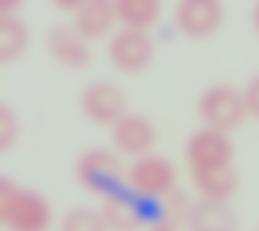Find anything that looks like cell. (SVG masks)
Returning a JSON list of instances; mask_svg holds the SVG:
<instances>
[{
    "mask_svg": "<svg viewBox=\"0 0 259 231\" xmlns=\"http://www.w3.org/2000/svg\"><path fill=\"white\" fill-rule=\"evenodd\" d=\"M155 47L147 32L132 29L115 30L108 38L106 56L110 66L125 75H136L149 67Z\"/></svg>",
    "mask_w": 259,
    "mask_h": 231,
    "instance_id": "cell-7",
    "label": "cell"
},
{
    "mask_svg": "<svg viewBox=\"0 0 259 231\" xmlns=\"http://www.w3.org/2000/svg\"><path fill=\"white\" fill-rule=\"evenodd\" d=\"M178 183L176 166L153 152L130 161L126 167L124 187L150 205H155L176 191Z\"/></svg>",
    "mask_w": 259,
    "mask_h": 231,
    "instance_id": "cell-3",
    "label": "cell"
},
{
    "mask_svg": "<svg viewBox=\"0 0 259 231\" xmlns=\"http://www.w3.org/2000/svg\"><path fill=\"white\" fill-rule=\"evenodd\" d=\"M184 161L191 186L202 200L229 202L239 189L230 135L202 127L185 142Z\"/></svg>",
    "mask_w": 259,
    "mask_h": 231,
    "instance_id": "cell-1",
    "label": "cell"
},
{
    "mask_svg": "<svg viewBox=\"0 0 259 231\" xmlns=\"http://www.w3.org/2000/svg\"><path fill=\"white\" fill-rule=\"evenodd\" d=\"M192 202L185 191L178 189L154 205L145 231H187Z\"/></svg>",
    "mask_w": 259,
    "mask_h": 231,
    "instance_id": "cell-14",
    "label": "cell"
},
{
    "mask_svg": "<svg viewBox=\"0 0 259 231\" xmlns=\"http://www.w3.org/2000/svg\"><path fill=\"white\" fill-rule=\"evenodd\" d=\"M153 207L123 186L101 199L98 209L109 231H145Z\"/></svg>",
    "mask_w": 259,
    "mask_h": 231,
    "instance_id": "cell-8",
    "label": "cell"
},
{
    "mask_svg": "<svg viewBox=\"0 0 259 231\" xmlns=\"http://www.w3.org/2000/svg\"><path fill=\"white\" fill-rule=\"evenodd\" d=\"M20 6L17 0H1L0 1V17L16 16V12Z\"/></svg>",
    "mask_w": 259,
    "mask_h": 231,
    "instance_id": "cell-20",
    "label": "cell"
},
{
    "mask_svg": "<svg viewBox=\"0 0 259 231\" xmlns=\"http://www.w3.org/2000/svg\"><path fill=\"white\" fill-rule=\"evenodd\" d=\"M114 3L107 0L83 1L73 14V29L88 43L110 37L115 23Z\"/></svg>",
    "mask_w": 259,
    "mask_h": 231,
    "instance_id": "cell-12",
    "label": "cell"
},
{
    "mask_svg": "<svg viewBox=\"0 0 259 231\" xmlns=\"http://www.w3.org/2000/svg\"><path fill=\"white\" fill-rule=\"evenodd\" d=\"M187 231H239V219L228 202L198 199L190 207Z\"/></svg>",
    "mask_w": 259,
    "mask_h": 231,
    "instance_id": "cell-13",
    "label": "cell"
},
{
    "mask_svg": "<svg viewBox=\"0 0 259 231\" xmlns=\"http://www.w3.org/2000/svg\"><path fill=\"white\" fill-rule=\"evenodd\" d=\"M83 1L80 0H58L55 2V5L58 9L61 10V12H68L74 14L77 10L79 8L81 4Z\"/></svg>",
    "mask_w": 259,
    "mask_h": 231,
    "instance_id": "cell-21",
    "label": "cell"
},
{
    "mask_svg": "<svg viewBox=\"0 0 259 231\" xmlns=\"http://www.w3.org/2000/svg\"><path fill=\"white\" fill-rule=\"evenodd\" d=\"M252 23L256 33L259 35V2L256 4L252 13Z\"/></svg>",
    "mask_w": 259,
    "mask_h": 231,
    "instance_id": "cell-22",
    "label": "cell"
},
{
    "mask_svg": "<svg viewBox=\"0 0 259 231\" xmlns=\"http://www.w3.org/2000/svg\"><path fill=\"white\" fill-rule=\"evenodd\" d=\"M111 148L130 161L153 152L157 132L144 115L126 112L110 127Z\"/></svg>",
    "mask_w": 259,
    "mask_h": 231,
    "instance_id": "cell-10",
    "label": "cell"
},
{
    "mask_svg": "<svg viewBox=\"0 0 259 231\" xmlns=\"http://www.w3.org/2000/svg\"><path fill=\"white\" fill-rule=\"evenodd\" d=\"M55 211L46 197L13 182L0 179V225L6 231H50Z\"/></svg>",
    "mask_w": 259,
    "mask_h": 231,
    "instance_id": "cell-2",
    "label": "cell"
},
{
    "mask_svg": "<svg viewBox=\"0 0 259 231\" xmlns=\"http://www.w3.org/2000/svg\"><path fill=\"white\" fill-rule=\"evenodd\" d=\"M19 125L16 115L8 107L0 105V149L7 151L18 142Z\"/></svg>",
    "mask_w": 259,
    "mask_h": 231,
    "instance_id": "cell-18",
    "label": "cell"
},
{
    "mask_svg": "<svg viewBox=\"0 0 259 231\" xmlns=\"http://www.w3.org/2000/svg\"><path fill=\"white\" fill-rule=\"evenodd\" d=\"M45 47L53 61L66 69H83L92 58L89 43L72 26L57 24L51 27L45 36Z\"/></svg>",
    "mask_w": 259,
    "mask_h": 231,
    "instance_id": "cell-11",
    "label": "cell"
},
{
    "mask_svg": "<svg viewBox=\"0 0 259 231\" xmlns=\"http://www.w3.org/2000/svg\"><path fill=\"white\" fill-rule=\"evenodd\" d=\"M126 167L111 147H95L78 156L73 173L83 191L101 200L123 187Z\"/></svg>",
    "mask_w": 259,
    "mask_h": 231,
    "instance_id": "cell-4",
    "label": "cell"
},
{
    "mask_svg": "<svg viewBox=\"0 0 259 231\" xmlns=\"http://www.w3.org/2000/svg\"><path fill=\"white\" fill-rule=\"evenodd\" d=\"M30 44L26 24L17 16L0 17V61L11 63L22 57Z\"/></svg>",
    "mask_w": 259,
    "mask_h": 231,
    "instance_id": "cell-16",
    "label": "cell"
},
{
    "mask_svg": "<svg viewBox=\"0 0 259 231\" xmlns=\"http://www.w3.org/2000/svg\"><path fill=\"white\" fill-rule=\"evenodd\" d=\"M79 105L87 120L98 126L111 127L127 112L123 91L110 81H93L83 88Z\"/></svg>",
    "mask_w": 259,
    "mask_h": 231,
    "instance_id": "cell-9",
    "label": "cell"
},
{
    "mask_svg": "<svg viewBox=\"0 0 259 231\" xmlns=\"http://www.w3.org/2000/svg\"><path fill=\"white\" fill-rule=\"evenodd\" d=\"M114 6L121 28L137 31L152 29L161 15V5L157 0H118Z\"/></svg>",
    "mask_w": 259,
    "mask_h": 231,
    "instance_id": "cell-15",
    "label": "cell"
},
{
    "mask_svg": "<svg viewBox=\"0 0 259 231\" xmlns=\"http://www.w3.org/2000/svg\"><path fill=\"white\" fill-rule=\"evenodd\" d=\"M57 231H109L98 207L76 205L65 211L57 222Z\"/></svg>",
    "mask_w": 259,
    "mask_h": 231,
    "instance_id": "cell-17",
    "label": "cell"
},
{
    "mask_svg": "<svg viewBox=\"0 0 259 231\" xmlns=\"http://www.w3.org/2000/svg\"><path fill=\"white\" fill-rule=\"evenodd\" d=\"M197 115L202 127L230 135L249 118L243 91L230 84L217 83L199 96Z\"/></svg>",
    "mask_w": 259,
    "mask_h": 231,
    "instance_id": "cell-5",
    "label": "cell"
},
{
    "mask_svg": "<svg viewBox=\"0 0 259 231\" xmlns=\"http://www.w3.org/2000/svg\"><path fill=\"white\" fill-rule=\"evenodd\" d=\"M226 19L224 6L217 0H182L172 15L173 26L182 36L203 42L215 36Z\"/></svg>",
    "mask_w": 259,
    "mask_h": 231,
    "instance_id": "cell-6",
    "label": "cell"
},
{
    "mask_svg": "<svg viewBox=\"0 0 259 231\" xmlns=\"http://www.w3.org/2000/svg\"><path fill=\"white\" fill-rule=\"evenodd\" d=\"M242 91L245 97L249 118L259 121V72L250 79L245 89Z\"/></svg>",
    "mask_w": 259,
    "mask_h": 231,
    "instance_id": "cell-19",
    "label": "cell"
}]
</instances>
